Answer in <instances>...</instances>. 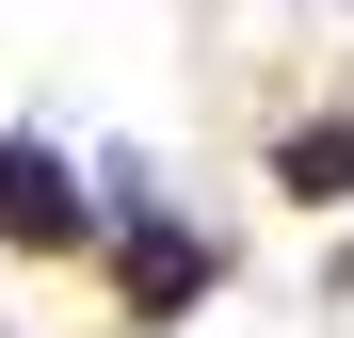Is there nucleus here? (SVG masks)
I'll use <instances>...</instances> for the list:
<instances>
[{
    "label": "nucleus",
    "instance_id": "f03ea898",
    "mask_svg": "<svg viewBox=\"0 0 354 338\" xmlns=\"http://www.w3.org/2000/svg\"><path fill=\"white\" fill-rule=\"evenodd\" d=\"M0 242L17 258H65V242H97V178L48 129H0Z\"/></svg>",
    "mask_w": 354,
    "mask_h": 338
},
{
    "label": "nucleus",
    "instance_id": "7ed1b4c3",
    "mask_svg": "<svg viewBox=\"0 0 354 338\" xmlns=\"http://www.w3.org/2000/svg\"><path fill=\"white\" fill-rule=\"evenodd\" d=\"M274 178L306 194V209H338V194H354V113H306V129L274 145Z\"/></svg>",
    "mask_w": 354,
    "mask_h": 338
},
{
    "label": "nucleus",
    "instance_id": "f257e3e1",
    "mask_svg": "<svg viewBox=\"0 0 354 338\" xmlns=\"http://www.w3.org/2000/svg\"><path fill=\"white\" fill-rule=\"evenodd\" d=\"M209 290H225V242H209L194 209H129V225H113V306H129L145 338H161V322H194Z\"/></svg>",
    "mask_w": 354,
    "mask_h": 338
}]
</instances>
